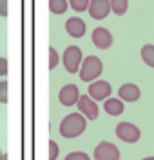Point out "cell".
<instances>
[{"label":"cell","mask_w":154,"mask_h":160,"mask_svg":"<svg viewBox=\"0 0 154 160\" xmlns=\"http://www.w3.org/2000/svg\"><path fill=\"white\" fill-rule=\"evenodd\" d=\"M58 153H60V148L54 140H49V160H56L58 158Z\"/></svg>","instance_id":"cell-21"},{"label":"cell","mask_w":154,"mask_h":160,"mask_svg":"<svg viewBox=\"0 0 154 160\" xmlns=\"http://www.w3.org/2000/svg\"><path fill=\"white\" fill-rule=\"evenodd\" d=\"M87 95L91 97L92 100L96 102H103L105 98H109L113 95V86L107 82V80H92L89 82V89H87Z\"/></svg>","instance_id":"cell-4"},{"label":"cell","mask_w":154,"mask_h":160,"mask_svg":"<svg viewBox=\"0 0 154 160\" xmlns=\"http://www.w3.org/2000/svg\"><path fill=\"white\" fill-rule=\"evenodd\" d=\"M65 31H67V35L72 37V38H82L83 35H85V31H87V26H85V22L82 18L71 17V18L65 22Z\"/></svg>","instance_id":"cell-11"},{"label":"cell","mask_w":154,"mask_h":160,"mask_svg":"<svg viewBox=\"0 0 154 160\" xmlns=\"http://www.w3.org/2000/svg\"><path fill=\"white\" fill-rule=\"evenodd\" d=\"M140 53H142V60H143L145 64L149 68H154V46L152 44H145Z\"/></svg>","instance_id":"cell-15"},{"label":"cell","mask_w":154,"mask_h":160,"mask_svg":"<svg viewBox=\"0 0 154 160\" xmlns=\"http://www.w3.org/2000/svg\"><path fill=\"white\" fill-rule=\"evenodd\" d=\"M87 129V118L82 113H71L60 122V135L63 138H78Z\"/></svg>","instance_id":"cell-1"},{"label":"cell","mask_w":154,"mask_h":160,"mask_svg":"<svg viewBox=\"0 0 154 160\" xmlns=\"http://www.w3.org/2000/svg\"><path fill=\"white\" fill-rule=\"evenodd\" d=\"M7 82L0 80V104H7Z\"/></svg>","instance_id":"cell-20"},{"label":"cell","mask_w":154,"mask_h":160,"mask_svg":"<svg viewBox=\"0 0 154 160\" xmlns=\"http://www.w3.org/2000/svg\"><path fill=\"white\" fill-rule=\"evenodd\" d=\"M82 49L78 48V46H69L67 49L63 51V57H62V64H63V68L67 73H78L80 69V64H82Z\"/></svg>","instance_id":"cell-3"},{"label":"cell","mask_w":154,"mask_h":160,"mask_svg":"<svg viewBox=\"0 0 154 160\" xmlns=\"http://www.w3.org/2000/svg\"><path fill=\"white\" fill-rule=\"evenodd\" d=\"M140 97H142L140 88L131 82L120 86V89H118V98H122L123 102H136V100H140Z\"/></svg>","instance_id":"cell-12"},{"label":"cell","mask_w":154,"mask_h":160,"mask_svg":"<svg viewBox=\"0 0 154 160\" xmlns=\"http://www.w3.org/2000/svg\"><path fill=\"white\" fill-rule=\"evenodd\" d=\"M67 2H69V6H71L76 13H83V11H87L91 0H67Z\"/></svg>","instance_id":"cell-17"},{"label":"cell","mask_w":154,"mask_h":160,"mask_svg":"<svg viewBox=\"0 0 154 160\" xmlns=\"http://www.w3.org/2000/svg\"><path fill=\"white\" fill-rule=\"evenodd\" d=\"M60 62V57H58V51L54 48H49V69H54Z\"/></svg>","instance_id":"cell-18"},{"label":"cell","mask_w":154,"mask_h":160,"mask_svg":"<svg viewBox=\"0 0 154 160\" xmlns=\"http://www.w3.org/2000/svg\"><path fill=\"white\" fill-rule=\"evenodd\" d=\"M76 108L82 113L87 120H96L98 118V113H100V108H98V102L92 100L89 95H80V98L76 102Z\"/></svg>","instance_id":"cell-6"},{"label":"cell","mask_w":154,"mask_h":160,"mask_svg":"<svg viewBox=\"0 0 154 160\" xmlns=\"http://www.w3.org/2000/svg\"><path fill=\"white\" fill-rule=\"evenodd\" d=\"M92 44L98 48V49H109L113 46V33L107 29V28H96L91 35Z\"/></svg>","instance_id":"cell-10"},{"label":"cell","mask_w":154,"mask_h":160,"mask_svg":"<svg viewBox=\"0 0 154 160\" xmlns=\"http://www.w3.org/2000/svg\"><path fill=\"white\" fill-rule=\"evenodd\" d=\"M63 160H91V157L87 153H83V151H72Z\"/></svg>","instance_id":"cell-19"},{"label":"cell","mask_w":154,"mask_h":160,"mask_svg":"<svg viewBox=\"0 0 154 160\" xmlns=\"http://www.w3.org/2000/svg\"><path fill=\"white\" fill-rule=\"evenodd\" d=\"M0 157H2V151H0Z\"/></svg>","instance_id":"cell-26"},{"label":"cell","mask_w":154,"mask_h":160,"mask_svg":"<svg viewBox=\"0 0 154 160\" xmlns=\"http://www.w3.org/2000/svg\"><path fill=\"white\" fill-rule=\"evenodd\" d=\"M123 100L122 98H113V97H109V98L103 100V111L107 113V115H111V117H118V115H122L123 113Z\"/></svg>","instance_id":"cell-13"},{"label":"cell","mask_w":154,"mask_h":160,"mask_svg":"<svg viewBox=\"0 0 154 160\" xmlns=\"http://www.w3.org/2000/svg\"><path fill=\"white\" fill-rule=\"evenodd\" d=\"M7 0H0V17H7Z\"/></svg>","instance_id":"cell-23"},{"label":"cell","mask_w":154,"mask_h":160,"mask_svg":"<svg viewBox=\"0 0 154 160\" xmlns=\"http://www.w3.org/2000/svg\"><path fill=\"white\" fill-rule=\"evenodd\" d=\"M129 9V0H111V11L114 15L122 17Z\"/></svg>","instance_id":"cell-16"},{"label":"cell","mask_w":154,"mask_h":160,"mask_svg":"<svg viewBox=\"0 0 154 160\" xmlns=\"http://www.w3.org/2000/svg\"><path fill=\"white\" fill-rule=\"evenodd\" d=\"M102 73H103V64L96 55L85 57L80 64V69H78L80 80H83V82H92V80L100 78Z\"/></svg>","instance_id":"cell-2"},{"label":"cell","mask_w":154,"mask_h":160,"mask_svg":"<svg viewBox=\"0 0 154 160\" xmlns=\"http://www.w3.org/2000/svg\"><path fill=\"white\" fill-rule=\"evenodd\" d=\"M89 15L94 20H103L111 13V0H91L89 2Z\"/></svg>","instance_id":"cell-9"},{"label":"cell","mask_w":154,"mask_h":160,"mask_svg":"<svg viewBox=\"0 0 154 160\" xmlns=\"http://www.w3.org/2000/svg\"><path fill=\"white\" fill-rule=\"evenodd\" d=\"M67 9H69L67 0H49V11L53 15H63Z\"/></svg>","instance_id":"cell-14"},{"label":"cell","mask_w":154,"mask_h":160,"mask_svg":"<svg viewBox=\"0 0 154 160\" xmlns=\"http://www.w3.org/2000/svg\"><path fill=\"white\" fill-rule=\"evenodd\" d=\"M0 160H7V153H2V157H0Z\"/></svg>","instance_id":"cell-24"},{"label":"cell","mask_w":154,"mask_h":160,"mask_svg":"<svg viewBox=\"0 0 154 160\" xmlns=\"http://www.w3.org/2000/svg\"><path fill=\"white\" fill-rule=\"evenodd\" d=\"M116 137L123 142H127V144H134L142 138V131L133 122H120L116 126Z\"/></svg>","instance_id":"cell-5"},{"label":"cell","mask_w":154,"mask_h":160,"mask_svg":"<svg viewBox=\"0 0 154 160\" xmlns=\"http://www.w3.org/2000/svg\"><path fill=\"white\" fill-rule=\"evenodd\" d=\"M120 149L113 142H100L94 149V158L96 160H120Z\"/></svg>","instance_id":"cell-7"},{"label":"cell","mask_w":154,"mask_h":160,"mask_svg":"<svg viewBox=\"0 0 154 160\" xmlns=\"http://www.w3.org/2000/svg\"><path fill=\"white\" fill-rule=\"evenodd\" d=\"M143 160H154V157H147V158H143Z\"/></svg>","instance_id":"cell-25"},{"label":"cell","mask_w":154,"mask_h":160,"mask_svg":"<svg viewBox=\"0 0 154 160\" xmlns=\"http://www.w3.org/2000/svg\"><path fill=\"white\" fill-rule=\"evenodd\" d=\"M6 75H7V58L0 57V77H6Z\"/></svg>","instance_id":"cell-22"},{"label":"cell","mask_w":154,"mask_h":160,"mask_svg":"<svg viewBox=\"0 0 154 160\" xmlns=\"http://www.w3.org/2000/svg\"><path fill=\"white\" fill-rule=\"evenodd\" d=\"M80 98V91H78V86L76 84H65L60 91H58V100H60L62 106H76V102Z\"/></svg>","instance_id":"cell-8"}]
</instances>
